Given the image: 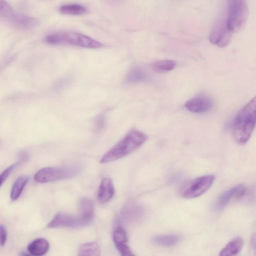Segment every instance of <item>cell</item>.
<instances>
[{"label":"cell","instance_id":"10","mask_svg":"<svg viewBox=\"0 0 256 256\" xmlns=\"http://www.w3.org/2000/svg\"><path fill=\"white\" fill-rule=\"evenodd\" d=\"M246 188L244 184H238L222 192L218 198L216 208L223 210L233 200L239 199L246 192Z\"/></svg>","mask_w":256,"mask_h":256},{"label":"cell","instance_id":"12","mask_svg":"<svg viewBox=\"0 0 256 256\" xmlns=\"http://www.w3.org/2000/svg\"><path fill=\"white\" fill-rule=\"evenodd\" d=\"M115 246L122 256H134L128 245V236L124 230L120 226L115 228L112 234Z\"/></svg>","mask_w":256,"mask_h":256},{"label":"cell","instance_id":"11","mask_svg":"<svg viewBox=\"0 0 256 256\" xmlns=\"http://www.w3.org/2000/svg\"><path fill=\"white\" fill-rule=\"evenodd\" d=\"M214 102L212 98L206 95H199L188 100L185 104L186 109L194 113L206 112L212 108Z\"/></svg>","mask_w":256,"mask_h":256},{"label":"cell","instance_id":"26","mask_svg":"<svg viewBox=\"0 0 256 256\" xmlns=\"http://www.w3.org/2000/svg\"><path fill=\"white\" fill-rule=\"evenodd\" d=\"M103 118V117L100 116L97 120L96 127L98 130H100L104 126V120Z\"/></svg>","mask_w":256,"mask_h":256},{"label":"cell","instance_id":"1","mask_svg":"<svg viewBox=\"0 0 256 256\" xmlns=\"http://www.w3.org/2000/svg\"><path fill=\"white\" fill-rule=\"evenodd\" d=\"M256 124V96L248 102L236 115L233 124L232 136L239 144H246Z\"/></svg>","mask_w":256,"mask_h":256},{"label":"cell","instance_id":"17","mask_svg":"<svg viewBox=\"0 0 256 256\" xmlns=\"http://www.w3.org/2000/svg\"><path fill=\"white\" fill-rule=\"evenodd\" d=\"M100 246L98 242H90L81 244L78 250L80 256H98L100 254Z\"/></svg>","mask_w":256,"mask_h":256},{"label":"cell","instance_id":"4","mask_svg":"<svg viewBox=\"0 0 256 256\" xmlns=\"http://www.w3.org/2000/svg\"><path fill=\"white\" fill-rule=\"evenodd\" d=\"M82 166L73 164L60 166L44 168L34 174V180L38 183H46L72 178L82 170Z\"/></svg>","mask_w":256,"mask_h":256},{"label":"cell","instance_id":"8","mask_svg":"<svg viewBox=\"0 0 256 256\" xmlns=\"http://www.w3.org/2000/svg\"><path fill=\"white\" fill-rule=\"evenodd\" d=\"M233 32L228 28L226 20H218L212 28L210 40L218 46L224 47L230 43Z\"/></svg>","mask_w":256,"mask_h":256},{"label":"cell","instance_id":"2","mask_svg":"<svg viewBox=\"0 0 256 256\" xmlns=\"http://www.w3.org/2000/svg\"><path fill=\"white\" fill-rule=\"evenodd\" d=\"M147 139L146 134L132 130L103 156L100 162L108 163L121 158L138 149Z\"/></svg>","mask_w":256,"mask_h":256},{"label":"cell","instance_id":"13","mask_svg":"<svg viewBox=\"0 0 256 256\" xmlns=\"http://www.w3.org/2000/svg\"><path fill=\"white\" fill-rule=\"evenodd\" d=\"M114 194V188L112 180L104 178L100 184L98 192V200L102 204L109 202Z\"/></svg>","mask_w":256,"mask_h":256},{"label":"cell","instance_id":"16","mask_svg":"<svg viewBox=\"0 0 256 256\" xmlns=\"http://www.w3.org/2000/svg\"><path fill=\"white\" fill-rule=\"evenodd\" d=\"M244 240L240 237H236L231 240L220 252V256H235L241 250Z\"/></svg>","mask_w":256,"mask_h":256},{"label":"cell","instance_id":"18","mask_svg":"<svg viewBox=\"0 0 256 256\" xmlns=\"http://www.w3.org/2000/svg\"><path fill=\"white\" fill-rule=\"evenodd\" d=\"M29 179V176L26 175L20 176L16 179L12 187L10 193V198L12 200L18 198Z\"/></svg>","mask_w":256,"mask_h":256},{"label":"cell","instance_id":"14","mask_svg":"<svg viewBox=\"0 0 256 256\" xmlns=\"http://www.w3.org/2000/svg\"><path fill=\"white\" fill-rule=\"evenodd\" d=\"M49 246V243L44 238H38L28 244V250L32 255L40 256L48 252Z\"/></svg>","mask_w":256,"mask_h":256},{"label":"cell","instance_id":"21","mask_svg":"<svg viewBox=\"0 0 256 256\" xmlns=\"http://www.w3.org/2000/svg\"><path fill=\"white\" fill-rule=\"evenodd\" d=\"M146 78L144 71L139 67L132 68L127 74L126 82L127 83L134 84L142 82Z\"/></svg>","mask_w":256,"mask_h":256},{"label":"cell","instance_id":"5","mask_svg":"<svg viewBox=\"0 0 256 256\" xmlns=\"http://www.w3.org/2000/svg\"><path fill=\"white\" fill-rule=\"evenodd\" d=\"M0 16L4 22L18 28L31 29L39 24L36 18L16 12L6 0H0Z\"/></svg>","mask_w":256,"mask_h":256},{"label":"cell","instance_id":"3","mask_svg":"<svg viewBox=\"0 0 256 256\" xmlns=\"http://www.w3.org/2000/svg\"><path fill=\"white\" fill-rule=\"evenodd\" d=\"M46 43L52 45H70L87 48H99L104 44L82 34L70 31L58 32L47 36Z\"/></svg>","mask_w":256,"mask_h":256},{"label":"cell","instance_id":"20","mask_svg":"<svg viewBox=\"0 0 256 256\" xmlns=\"http://www.w3.org/2000/svg\"><path fill=\"white\" fill-rule=\"evenodd\" d=\"M79 212L93 220L94 216V206L92 201L89 198L83 197L78 202Z\"/></svg>","mask_w":256,"mask_h":256},{"label":"cell","instance_id":"6","mask_svg":"<svg viewBox=\"0 0 256 256\" xmlns=\"http://www.w3.org/2000/svg\"><path fill=\"white\" fill-rule=\"evenodd\" d=\"M228 28L234 32L239 30L247 20L248 8L245 0H227Z\"/></svg>","mask_w":256,"mask_h":256},{"label":"cell","instance_id":"15","mask_svg":"<svg viewBox=\"0 0 256 256\" xmlns=\"http://www.w3.org/2000/svg\"><path fill=\"white\" fill-rule=\"evenodd\" d=\"M58 12L63 14L70 16H82L86 14L88 10L83 5L78 4H68L62 5Z\"/></svg>","mask_w":256,"mask_h":256},{"label":"cell","instance_id":"7","mask_svg":"<svg viewBox=\"0 0 256 256\" xmlns=\"http://www.w3.org/2000/svg\"><path fill=\"white\" fill-rule=\"evenodd\" d=\"M92 220L80 212L76 215L59 212L54 216L48 226L49 228H82L90 224Z\"/></svg>","mask_w":256,"mask_h":256},{"label":"cell","instance_id":"24","mask_svg":"<svg viewBox=\"0 0 256 256\" xmlns=\"http://www.w3.org/2000/svg\"><path fill=\"white\" fill-rule=\"evenodd\" d=\"M0 229L1 232V246H3L4 245L6 242L8 232L6 229L2 224H0Z\"/></svg>","mask_w":256,"mask_h":256},{"label":"cell","instance_id":"22","mask_svg":"<svg viewBox=\"0 0 256 256\" xmlns=\"http://www.w3.org/2000/svg\"><path fill=\"white\" fill-rule=\"evenodd\" d=\"M176 66V62L172 60H162L153 63L152 68L156 72L164 73L172 70Z\"/></svg>","mask_w":256,"mask_h":256},{"label":"cell","instance_id":"19","mask_svg":"<svg viewBox=\"0 0 256 256\" xmlns=\"http://www.w3.org/2000/svg\"><path fill=\"white\" fill-rule=\"evenodd\" d=\"M180 239V237L176 234H165L154 237L152 241L157 245L170 247L177 244Z\"/></svg>","mask_w":256,"mask_h":256},{"label":"cell","instance_id":"25","mask_svg":"<svg viewBox=\"0 0 256 256\" xmlns=\"http://www.w3.org/2000/svg\"><path fill=\"white\" fill-rule=\"evenodd\" d=\"M250 245L252 252L256 255V232L253 233L250 236Z\"/></svg>","mask_w":256,"mask_h":256},{"label":"cell","instance_id":"9","mask_svg":"<svg viewBox=\"0 0 256 256\" xmlns=\"http://www.w3.org/2000/svg\"><path fill=\"white\" fill-rule=\"evenodd\" d=\"M214 178V175L208 174L196 178L184 190L183 196L193 198L201 196L212 186Z\"/></svg>","mask_w":256,"mask_h":256},{"label":"cell","instance_id":"23","mask_svg":"<svg viewBox=\"0 0 256 256\" xmlns=\"http://www.w3.org/2000/svg\"><path fill=\"white\" fill-rule=\"evenodd\" d=\"M20 162H18L7 168L0 174V186H2L3 184L6 180L10 174L19 166Z\"/></svg>","mask_w":256,"mask_h":256}]
</instances>
